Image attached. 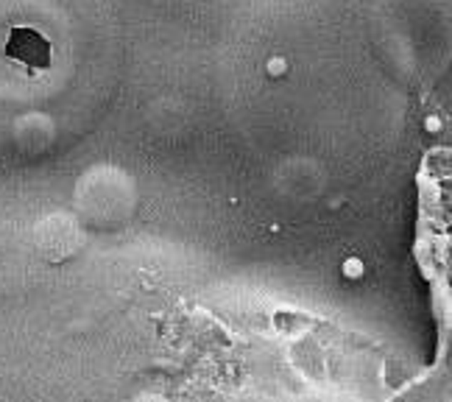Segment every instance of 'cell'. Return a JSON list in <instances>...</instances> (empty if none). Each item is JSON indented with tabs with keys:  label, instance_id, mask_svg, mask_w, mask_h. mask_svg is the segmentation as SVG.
I'll use <instances>...</instances> for the list:
<instances>
[{
	"label": "cell",
	"instance_id": "6da1fadb",
	"mask_svg": "<svg viewBox=\"0 0 452 402\" xmlns=\"http://www.w3.org/2000/svg\"><path fill=\"white\" fill-rule=\"evenodd\" d=\"M346 274H349V277L360 274V263H355V260H352V263H346Z\"/></svg>",
	"mask_w": 452,
	"mask_h": 402
}]
</instances>
